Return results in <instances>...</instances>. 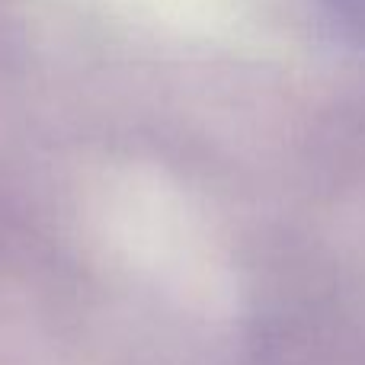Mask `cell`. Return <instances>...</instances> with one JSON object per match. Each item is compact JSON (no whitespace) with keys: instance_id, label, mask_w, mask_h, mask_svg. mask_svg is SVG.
Listing matches in <instances>:
<instances>
[{"instance_id":"6da1fadb","label":"cell","mask_w":365,"mask_h":365,"mask_svg":"<svg viewBox=\"0 0 365 365\" xmlns=\"http://www.w3.org/2000/svg\"><path fill=\"white\" fill-rule=\"evenodd\" d=\"M321 10L343 42L365 51V0H321Z\"/></svg>"}]
</instances>
